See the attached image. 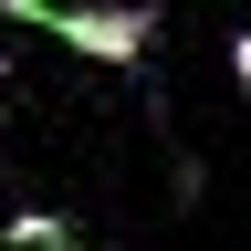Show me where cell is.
<instances>
[{
  "label": "cell",
  "instance_id": "cell-2",
  "mask_svg": "<svg viewBox=\"0 0 251 251\" xmlns=\"http://www.w3.org/2000/svg\"><path fill=\"white\" fill-rule=\"evenodd\" d=\"M0 241H11V251H74V220H52V209H11V220H0Z\"/></svg>",
  "mask_w": 251,
  "mask_h": 251
},
{
  "label": "cell",
  "instance_id": "cell-1",
  "mask_svg": "<svg viewBox=\"0 0 251 251\" xmlns=\"http://www.w3.org/2000/svg\"><path fill=\"white\" fill-rule=\"evenodd\" d=\"M0 11L31 21V31H52V42H74L84 63H136L157 42V11H147V0H0Z\"/></svg>",
  "mask_w": 251,
  "mask_h": 251
},
{
  "label": "cell",
  "instance_id": "cell-3",
  "mask_svg": "<svg viewBox=\"0 0 251 251\" xmlns=\"http://www.w3.org/2000/svg\"><path fill=\"white\" fill-rule=\"evenodd\" d=\"M230 74H241V84H251V31H241V42H230Z\"/></svg>",
  "mask_w": 251,
  "mask_h": 251
}]
</instances>
